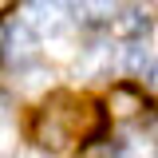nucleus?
Returning a JSON list of instances; mask_svg holds the SVG:
<instances>
[{
	"mask_svg": "<svg viewBox=\"0 0 158 158\" xmlns=\"http://www.w3.org/2000/svg\"><path fill=\"white\" fill-rule=\"evenodd\" d=\"M107 107H111V115H115V118H135L138 111H146V99H142V91H138V87L118 83V87H111Z\"/></svg>",
	"mask_w": 158,
	"mask_h": 158,
	"instance_id": "obj_1",
	"label": "nucleus"
},
{
	"mask_svg": "<svg viewBox=\"0 0 158 158\" xmlns=\"http://www.w3.org/2000/svg\"><path fill=\"white\" fill-rule=\"evenodd\" d=\"M111 32L118 40H142V32H150V12H142V8H127V12H115L111 16Z\"/></svg>",
	"mask_w": 158,
	"mask_h": 158,
	"instance_id": "obj_2",
	"label": "nucleus"
},
{
	"mask_svg": "<svg viewBox=\"0 0 158 158\" xmlns=\"http://www.w3.org/2000/svg\"><path fill=\"white\" fill-rule=\"evenodd\" d=\"M71 12H75L79 20H91V24H95V20H111L118 12V0H75Z\"/></svg>",
	"mask_w": 158,
	"mask_h": 158,
	"instance_id": "obj_3",
	"label": "nucleus"
},
{
	"mask_svg": "<svg viewBox=\"0 0 158 158\" xmlns=\"http://www.w3.org/2000/svg\"><path fill=\"white\" fill-rule=\"evenodd\" d=\"M0 158H16V127L0 118Z\"/></svg>",
	"mask_w": 158,
	"mask_h": 158,
	"instance_id": "obj_4",
	"label": "nucleus"
},
{
	"mask_svg": "<svg viewBox=\"0 0 158 158\" xmlns=\"http://www.w3.org/2000/svg\"><path fill=\"white\" fill-rule=\"evenodd\" d=\"M12 4H16V0H0V16H4V12H8Z\"/></svg>",
	"mask_w": 158,
	"mask_h": 158,
	"instance_id": "obj_5",
	"label": "nucleus"
}]
</instances>
